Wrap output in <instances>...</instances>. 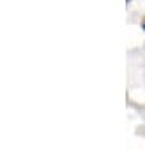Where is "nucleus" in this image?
<instances>
[{"mask_svg": "<svg viewBox=\"0 0 145 150\" xmlns=\"http://www.w3.org/2000/svg\"><path fill=\"white\" fill-rule=\"evenodd\" d=\"M143 28H145V21H143Z\"/></svg>", "mask_w": 145, "mask_h": 150, "instance_id": "obj_1", "label": "nucleus"}, {"mask_svg": "<svg viewBox=\"0 0 145 150\" xmlns=\"http://www.w3.org/2000/svg\"><path fill=\"white\" fill-rule=\"evenodd\" d=\"M127 2H129V0H127Z\"/></svg>", "mask_w": 145, "mask_h": 150, "instance_id": "obj_2", "label": "nucleus"}]
</instances>
